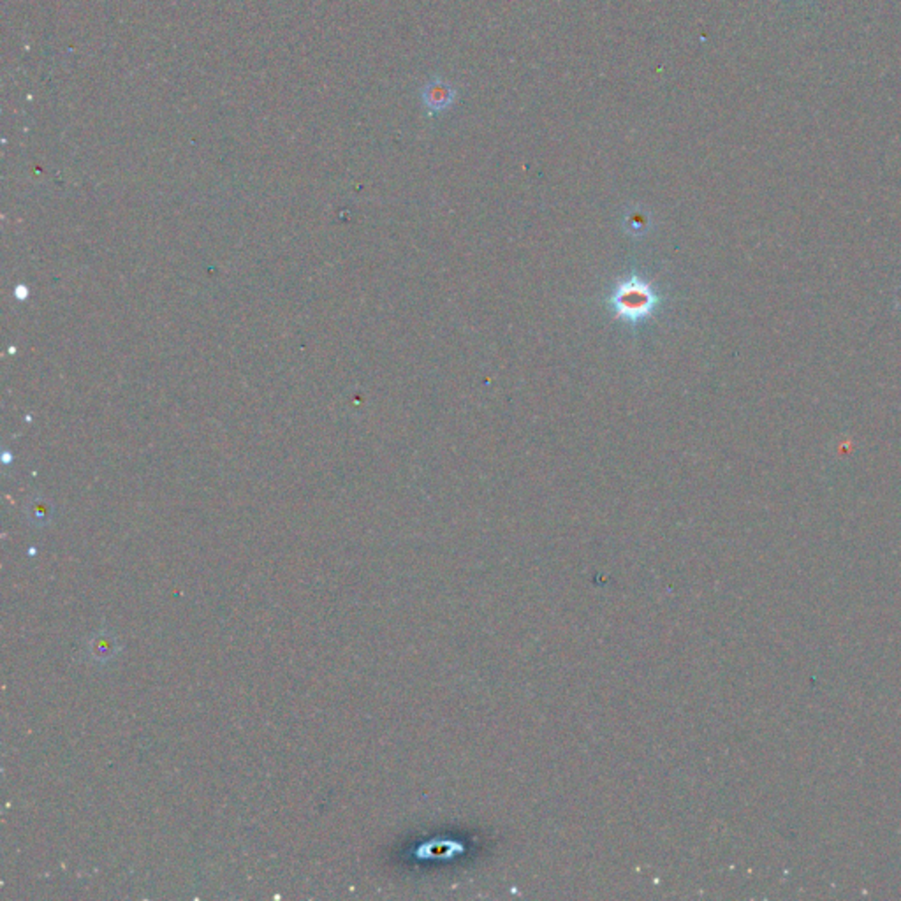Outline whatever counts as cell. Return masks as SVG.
I'll return each mask as SVG.
<instances>
[{
    "mask_svg": "<svg viewBox=\"0 0 901 901\" xmlns=\"http://www.w3.org/2000/svg\"><path fill=\"white\" fill-rule=\"evenodd\" d=\"M454 98H456L454 88L437 78L432 79L423 88V103L428 111H432V115L446 111L454 103Z\"/></svg>",
    "mask_w": 901,
    "mask_h": 901,
    "instance_id": "obj_1",
    "label": "cell"
},
{
    "mask_svg": "<svg viewBox=\"0 0 901 901\" xmlns=\"http://www.w3.org/2000/svg\"><path fill=\"white\" fill-rule=\"evenodd\" d=\"M617 305L624 309V313H643L645 307L652 305V298L643 287H634L620 293Z\"/></svg>",
    "mask_w": 901,
    "mask_h": 901,
    "instance_id": "obj_2",
    "label": "cell"
}]
</instances>
